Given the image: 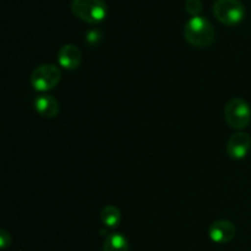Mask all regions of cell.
I'll list each match as a JSON object with an SVG mask.
<instances>
[{
	"mask_svg": "<svg viewBox=\"0 0 251 251\" xmlns=\"http://www.w3.org/2000/svg\"><path fill=\"white\" fill-rule=\"evenodd\" d=\"M184 37L191 46L205 48L215 39V29L207 19L194 16L184 26Z\"/></svg>",
	"mask_w": 251,
	"mask_h": 251,
	"instance_id": "obj_1",
	"label": "cell"
},
{
	"mask_svg": "<svg viewBox=\"0 0 251 251\" xmlns=\"http://www.w3.org/2000/svg\"><path fill=\"white\" fill-rule=\"evenodd\" d=\"M71 10L74 15L91 25L102 22L107 16V5L103 0H73Z\"/></svg>",
	"mask_w": 251,
	"mask_h": 251,
	"instance_id": "obj_2",
	"label": "cell"
},
{
	"mask_svg": "<svg viewBox=\"0 0 251 251\" xmlns=\"http://www.w3.org/2000/svg\"><path fill=\"white\" fill-rule=\"evenodd\" d=\"M213 15L221 24L235 26L244 20L245 7L239 0H216Z\"/></svg>",
	"mask_w": 251,
	"mask_h": 251,
	"instance_id": "obj_3",
	"label": "cell"
},
{
	"mask_svg": "<svg viewBox=\"0 0 251 251\" xmlns=\"http://www.w3.org/2000/svg\"><path fill=\"white\" fill-rule=\"evenodd\" d=\"M225 119L232 129L242 130L249 125L251 110L249 104L239 97H234L226 104Z\"/></svg>",
	"mask_w": 251,
	"mask_h": 251,
	"instance_id": "obj_4",
	"label": "cell"
},
{
	"mask_svg": "<svg viewBox=\"0 0 251 251\" xmlns=\"http://www.w3.org/2000/svg\"><path fill=\"white\" fill-rule=\"evenodd\" d=\"M61 73L58 66L54 64H43L34 69L29 81L37 92H48L58 85Z\"/></svg>",
	"mask_w": 251,
	"mask_h": 251,
	"instance_id": "obj_5",
	"label": "cell"
},
{
	"mask_svg": "<svg viewBox=\"0 0 251 251\" xmlns=\"http://www.w3.org/2000/svg\"><path fill=\"white\" fill-rule=\"evenodd\" d=\"M251 146V139L245 132H235L227 144V153L232 159H243L247 157Z\"/></svg>",
	"mask_w": 251,
	"mask_h": 251,
	"instance_id": "obj_6",
	"label": "cell"
},
{
	"mask_svg": "<svg viewBox=\"0 0 251 251\" xmlns=\"http://www.w3.org/2000/svg\"><path fill=\"white\" fill-rule=\"evenodd\" d=\"M208 234L212 242L217 244H227L235 237V227L230 221H216L211 225Z\"/></svg>",
	"mask_w": 251,
	"mask_h": 251,
	"instance_id": "obj_7",
	"label": "cell"
},
{
	"mask_svg": "<svg viewBox=\"0 0 251 251\" xmlns=\"http://www.w3.org/2000/svg\"><path fill=\"white\" fill-rule=\"evenodd\" d=\"M82 54L76 46L65 44L58 53V63L65 70H75L81 65Z\"/></svg>",
	"mask_w": 251,
	"mask_h": 251,
	"instance_id": "obj_8",
	"label": "cell"
},
{
	"mask_svg": "<svg viewBox=\"0 0 251 251\" xmlns=\"http://www.w3.org/2000/svg\"><path fill=\"white\" fill-rule=\"evenodd\" d=\"M34 107L38 114L43 118H55L59 113V103L51 96L42 95L34 100Z\"/></svg>",
	"mask_w": 251,
	"mask_h": 251,
	"instance_id": "obj_9",
	"label": "cell"
},
{
	"mask_svg": "<svg viewBox=\"0 0 251 251\" xmlns=\"http://www.w3.org/2000/svg\"><path fill=\"white\" fill-rule=\"evenodd\" d=\"M103 251H129V242L122 233H112L105 239Z\"/></svg>",
	"mask_w": 251,
	"mask_h": 251,
	"instance_id": "obj_10",
	"label": "cell"
},
{
	"mask_svg": "<svg viewBox=\"0 0 251 251\" xmlns=\"http://www.w3.org/2000/svg\"><path fill=\"white\" fill-rule=\"evenodd\" d=\"M120 218H122L120 211L115 206H105L100 212V220H102L103 225L108 228H115L117 226H119Z\"/></svg>",
	"mask_w": 251,
	"mask_h": 251,
	"instance_id": "obj_11",
	"label": "cell"
},
{
	"mask_svg": "<svg viewBox=\"0 0 251 251\" xmlns=\"http://www.w3.org/2000/svg\"><path fill=\"white\" fill-rule=\"evenodd\" d=\"M185 10L191 16H199V14L202 10V2L200 0H186Z\"/></svg>",
	"mask_w": 251,
	"mask_h": 251,
	"instance_id": "obj_12",
	"label": "cell"
},
{
	"mask_svg": "<svg viewBox=\"0 0 251 251\" xmlns=\"http://www.w3.org/2000/svg\"><path fill=\"white\" fill-rule=\"evenodd\" d=\"M10 243H11V237H10L9 233L4 229L0 230V247L5 249L6 247H9Z\"/></svg>",
	"mask_w": 251,
	"mask_h": 251,
	"instance_id": "obj_13",
	"label": "cell"
}]
</instances>
